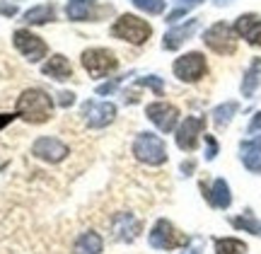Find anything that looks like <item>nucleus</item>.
<instances>
[{
  "mask_svg": "<svg viewBox=\"0 0 261 254\" xmlns=\"http://www.w3.org/2000/svg\"><path fill=\"white\" fill-rule=\"evenodd\" d=\"M83 116L90 129H104L114 121L116 107L112 102H87L83 109Z\"/></svg>",
  "mask_w": 261,
  "mask_h": 254,
  "instance_id": "9b49d317",
  "label": "nucleus"
},
{
  "mask_svg": "<svg viewBox=\"0 0 261 254\" xmlns=\"http://www.w3.org/2000/svg\"><path fill=\"white\" fill-rule=\"evenodd\" d=\"M12 121V114H0V129L5 126V123Z\"/></svg>",
  "mask_w": 261,
  "mask_h": 254,
  "instance_id": "473e14b6",
  "label": "nucleus"
},
{
  "mask_svg": "<svg viewBox=\"0 0 261 254\" xmlns=\"http://www.w3.org/2000/svg\"><path fill=\"white\" fill-rule=\"evenodd\" d=\"M240 158H242L244 167L254 172V174H261V138L256 141H244L242 148H240Z\"/></svg>",
  "mask_w": 261,
  "mask_h": 254,
  "instance_id": "dca6fc26",
  "label": "nucleus"
},
{
  "mask_svg": "<svg viewBox=\"0 0 261 254\" xmlns=\"http://www.w3.org/2000/svg\"><path fill=\"white\" fill-rule=\"evenodd\" d=\"M203 41H205V46H208V48H213L215 54H223V56H227V54H234V51H237L234 32H232V27H227L225 22H215L213 27L205 29Z\"/></svg>",
  "mask_w": 261,
  "mask_h": 254,
  "instance_id": "0eeeda50",
  "label": "nucleus"
},
{
  "mask_svg": "<svg viewBox=\"0 0 261 254\" xmlns=\"http://www.w3.org/2000/svg\"><path fill=\"white\" fill-rule=\"evenodd\" d=\"M112 34L116 39L130 41V44H145L150 39V34H152V27L145 19L136 17V15H121L112 24Z\"/></svg>",
  "mask_w": 261,
  "mask_h": 254,
  "instance_id": "f03ea898",
  "label": "nucleus"
},
{
  "mask_svg": "<svg viewBox=\"0 0 261 254\" xmlns=\"http://www.w3.org/2000/svg\"><path fill=\"white\" fill-rule=\"evenodd\" d=\"M119 66V61L114 56L112 51H107V48H87L83 54V68L90 73L92 78H104L114 73Z\"/></svg>",
  "mask_w": 261,
  "mask_h": 254,
  "instance_id": "423d86ee",
  "label": "nucleus"
},
{
  "mask_svg": "<svg viewBox=\"0 0 261 254\" xmlns=\"http://www.w3.org/2000/svg\"><path fill=\"white\" fill-rule=\"evenodd\" d=\"M181 15H184V10H174V12H172V15L167 17V22H174V19H179Z\"/></svg>",
  "mask_w": 261,
  "mask_h": 254,
  "instance_id": "72a5a7b5",
  "label": "nucleus"
},
{
  "mask_svg": "<svg viewBox=\"0 0 261 254\" xmlns=\"http://www.w3.org/2000/svg\"><path fill=\"white\" fill-rule=\"evenodd\" d=\"M136 8L145 10V12H150V15H160L162 10H165V0H130Z\"/></svg>",
  "mask_w": 261,
  "mask_h": 254,
  "instance_id": "a878e982",
  "label": "nucleus"
},
{
  "mask_svg": "<svg viewBox=\"0 0 261 254\" xmlns=\"http://www.w3.org/2000/svg\"><path fill=\"white\" fill-rule=\"evenodd\" d=\"M58 97H61L58 102L63 104V107H68V104H70V102H73V99H75V94H73V92H61V94H58Z\"/></svg>",
  "mask_w": 261,
  "mask_h": 254,
  "instance_id": "c756f323",
  "label": "nucleus"
},
{
  "mask_svg": "<svg viewBox=\"0 0 261 254\" xmlns=\"http://www.w3.org/2000/svg\"><path fill=\"white\" fill-rule=\"evenodd\" d=\"M51 19H56L54 5H39V8H32L24 12V22H29V24H46Z\"/></svg>",
  "mask_w": 261,
  "mask_h": 254,
  "instance_id": "4be33fe9",
  "label": "nucleus"
},
{
  "mask_svg": "<svg viewBox=\"0 0 261 254\" xmlns=\"http://www.w3.org/2000/svg\"><path fill=\"white\" fill-rule=\"evenodd\" d=\"M196 27H198V19H189L187 24H181V27H177V29H169L167 34H165L162 46L165 48H179L196 32Z\"/></svg>",
  "mask_w": 261,
  "mask_h": 254,
  "instance_id": "f3484780",
  "label": "nucleus"
},
{
  "mask_svg": "<svg viewBox=\"0 0 261 254\" xmlns=\"http://www.w3.org/2000/svg\"><path fill=\"white\" fill-rule=\"evenodd\" d=\"M150 245L155 247V249H177V247H184L189 242L187 235H181L177 227L172 225L169 220H158L155 227L150 230Z\"/></svg>",
  "mask_w": 261,
  "mask_h": 254,
  "instance_id": "39448f33",
  "label": "nucleus"
},
{
  "mask_svg": "<svg viewBox=\"0 0 261 254\" xmlns=\"http://www.w3.org/2000/svg\"><path fill=\"white\" fill-rule=\"evenodd\" d=\"M181 3H184V5H198L201 0H181Z\"/></svg>",
  "mask_w": 261,
  "mask_h": 254,
  "instance_id": "f704fd0d",
  "label": "nucleus"
},
{
  "mask_svg": "<svg viewBox=\"0 0 261 254\" xmlns=\"http://www.w3.org/2000/svg\"><path fill=\"white\" fill-rule=\"evenodd\" d=\"M114 237L116 240H121V242H133L140 233V220L136 216H130V213H119V216L114 218Z\"/></svg>",
  "mask_w": 261,
  "mask_h": 254,
  "instance_id": "ddd939ff",
  "label": "nucleus"
},
{
  "mask_svg": "<svg viewBox=\"0 0 261 254\" xmlns=\"http://www.w3.org/2000/svg\"><path fill=\"white\" fill-rule=\"evenodd\" d=\"M174 75L181 80V83H196L208 73V63H205V56L198 54V51H191V54H184L181 58L174 61Z\"/></svg>",
  "mask_w": 261,
  "mask_h": 254,
  "instance_id": "20e7f679",
  "label": "nucleus"
},
{
  "mask_svg": "<svg viewBox=\"0 0 261 254\" xmlns=\"http://www.w3.org/2000/svg\"><path fill=\"white\" fill-rule=\"evenodd\" d=\"M234 32L247 39L252 46H261V17L259 15H242L234 22Z\"/></svg>",
  "mask_w": 261,
  "mask_h": 254,
  "instance_id": "4468645a",
  "label": "nucleus"
},
{
  "mask_svg": "<svg viewBox=\"0 0 261 254\" xmlns=\"http://www.w3.org/2000/svg\"><path fill=\"white\" fill-rule=\"evenodd\" d=\"M0 12H5V15H15L17 8H15V5H3V3H0Z\"/></svg>",
  "mask_w": 261,
  "mask_h": 254,
  "instance_id": "7c9ffc66",
  "label": "nucleus"
},
{
  "mask_svg": "<svg viewBox=\"0 0 261 254\" xmlns=\"http://www.w3.org/2000/svg\"><path fill=\"white\" fill-rule=\"evenodd\" d=\"M140 85H148V87H152V90H155V94H162L165 92V85H162V80H160V78H143V80H138Z\"/></svg>",
  "mask_w": 261,
  "mask_h": 254,
  "instance_id": "bb28decb",
  "label": "nucleus"
},
{
  "mask_svg": "<svg viewBox=\"0 0 261 254\" xmlns=\"http://www.w3.org/2000/svg\"><path fill=\"white\" fill-rule=\"evenodd\" d=\"M227 3H232V0H215V5H227Z\"/></svg>",
  "mask_w": 261,
  "mask_h": 254,
  "instance_id": "c9c22d12",
  "label": "nucleus"
},
{
  "mask_svg": "<svg viewBox=\"0 0 261 254\" xmlns=\"http://www.w3.org/2000/svg\"><path fill=\"white\" fill-rule=\"evenodd\" d=\"M17 116L29 123H46L54 116V99L44 90L29 87L19 94L17 99Z\"/></svg>",
  "mask_w": 261,
  "mask_h": 254,
  "instance_id": "f257e3e1",
  "label": "nucleus"
},
{
  "mask_svg": "<svg viewBox=\"0 0 261 254\" xmlns=\"http://www.w3.org/2000/svg\"><path fill=\"white\" fill-rule=\"evenodd\" d=\"M68 153H70L68 145L63 141H58V138H51V136H41L32 145V155L44 162H61L68 158Z\"/></svg>",
  "mask_w": 261,
  "mask_h": 254,
  "instance_id": "1a4fd4ad",
  "label": "nucleus"
},
{
  "mask_svg": "<svg viewBox=\"0 0 261 254\" xmlns=\"http://www.w3.org/2000/svg\"><path fill=\"white\" fill-rule=\"evenodd\" d=\"M230 223H232L234 227H244V230H249V233H254V235H261V223L259 220H254V218H249V216L232 218Z\"/></svg>",
  "mask_w": 261,
  "mask_h": 254,
  "instance_id": "393cba45",
  "label": "nucleus"
},
{
  "mask_svg": "<svg viewBox=\"0 0 261 254\" xmlns=\"http://www.w3.org/2000/svg\"><path fill=\"white\" fill-rule=\"evenodd\" d=\"M133 155H136V160L152 165V167H158V165L167 160L165 143H162V138L152 136V133H138V138L133 141Z\"/></svg>",
  "mask_w": 261,
  "mask_h": 254,
  "instance_id": "7ed1b4c3",
  "label": "nucleus"
},
{
  "mask_svg": "<svg viewBox=\"0 0 261 254\" xmlns=\"http://www.w3.org/2000/svg\"><path fill=\"white\" fill-rule=\"evenodd\" d=\"M201 189H203V191H208V189H205V184H201ZM205 198H208L215 208H227L230 204H232V196H230V187H227V182H225V179H215L213 189L205 194Z\"/></svg>",
  "mask_w": 261,
  "mask_h": 254,
  "instance_id": "a211bd4d",
  "label": "nucleus"
},
{
  "mask_svg": "<svg viewBox=\"0 0 261 254\" xmlns=\"http://www.w3.org/2000/svg\"><path fill=\"white\" fill-rule=\"evenodd\" d=\"M201 245H203V242H201V240H196L194 247L189 249V254H201Z\"/></svg>",
  "mask_w": 261,
  "mask_h": 254,
  "instance_id": "2f4dec72",
  "label": "nucleus"
},
{
  "mask_svg": "<svg viewBox=\"0 0 261 254\" xmlns=\"http://www.w3.org/2000/svg\"><path fill=\"white\" fill-rule=\"evenodd\" d=\"M259 129H261V112H256V114H254V119L249 121V133L259 131Z\"/></svg>",
  "mask_w": 261,
  "mask_h": 254,
  "instance_id": "c85d7f7f",
  "label": "nucleus"
},
{
  "mask_svg": "<svg viewBox=\"0 0 261 254\" xmlns=\"http://www.w3.org/2000/svg\"><path fill=\"white\" fill-rule=\"evenodd\" d=\"M145 114H148V119L155 126H158L160 131H174V126H177L179 121V109L174 107V104L169 102H152L148 104V109H145Z\"/></svg>",
  "mask_w": 261,
  "mask_h": 254,
  "instance_id": "9d476101",
  "label": "nucleus"
},
{
  "mask_svg": "<svg viewBox=\"0 0 261 254\" xmlns=\"http://www.w3.org/2000/svg\"><path fill=\"white\" fill-rule=\"evenodd\" d=\"M261 85V58H254L247 75H244V83H242V94L244 97H252L256 92V87Z\"/></svg>",
  "mask_w": 261,
  "mask_h": 254,
  "instance_id": "412c9836",
  "label": "nucleus"
},
{
  "mask_svg": "<svg viewBox=\"0 0 261 254\" xmlns=\"http://www.w3.org/2000/svg\"><path fill=\"white\" fill-rule=\"evenodd\" d=\"M215 155H218V143H215L213 136H205V158L213 160Z\"/></svg>",
  "mask_w": 261,
  "mask_h": 254,
  "instance_id": "cd10ccee",
  "label": "nucleus"
},
{
  "mask_svg": "<svg viewBox=\"0 0 261 254\" xmlns=\"http://www.w3.org/2000/svg\"><path fill=\"white\" fill-rule=\"evenodd\" d=\"M102 252V237L97 233H83L75 240V254H99Z\"/></svg>",
  "mask_w": 261,
  "mask_h": 254,
  "instance_id": "aec40b11",
  "label": "nucleus"
},
{
  "mask_svg": "<svg viewBox=\"0 0 261 254\" xmlns=\"http://www.w3.org/2000/svg\"><path fill=\"white\" fill-rule=\"evenodd\" d=\"M215 254H247V245L234 237H218L215 240Z\"/></svg>",
  "mask_w": 261,
  "mask_h": 254,
  "instance_id": "5701e85b",
  "label": "nucleus"
},
{
  "mask_svg": "<svg viewBox=\"0 0 261 254\" xmlns=\"http://www.w3.org/2000/svg\"><path fill=\"white\" fill-rule=\"evenodd\" d=\"M205 121L201 119V116H189V119H184L181 121V126L177 129V145L181 148V150H194L196 143H198V136H201V131H203Z\"/></svg>",
  "mask_w": 261,
  "mask_h": 254,
  "instance_id": "f8f14e48",
  "label": "nucleus"
},
{
  "mask_svg": "<svg viewBox=\"0 0 261 254\" xmlns=\"http://www.w3.org/2000/svg\"><path fill=\"white\" fill-rule=\"evenodd\" d=\"M12 41H15V48H17L27 61H32V63L41 61L48 51L46 44H44V39L37 37V34H32V32H27V29H17V32L12 34Z\"/></svg>",
  "mask_w": 261,
  "mask_h": 254,
  "instance_id": "6e6552de",
  "label": "nucleus"
},
{
  "mask_svg": "<svg viewBox=\"0 0 261 254\" xmlns=\"http://www.w3.org/2000/svg\"><path fill=\"white\" fill-rule=\"evenodd\" d=\"M94 8H97L94 0H70L65 8V15L73 22H87L94 17Z\"/></svg>",
  "mask_w": 261,
  "mask_h": 254,
  "instance_id": "6ab92c4d",
  "label": "nucleus"
},
{
  "mask_svg": "<svg viewBox=\"0 0 261 254\" xmlns=\"http://www.w3.org/2000/svg\"><path fill=\"white\" fill-rule=\"evenodd\" d=\"M234 114H237V102H225V104H220V107H215V112H213L215 126H220V129L227 126Z\"/></svg>",
  "mask_w": 261,
  "mask_h": 254,
  "instance_id": "b1692460",
  "label": "nucleus"
},
{
  "mask_svg": "<svg viewBox=\"0 0 261 254\" xmlns=\"http://www.w3.org/2000/svg\"><path fill=\"white\" fill-rule=\"evenodd\" d=\"M41 73L46 78H51V80H70L73 78V66H70V61L65 56L56 54V56H51L41 66Z\"/></svg>",
  "mask_w": 261,
  "mask_h": 254,
  "instance_id": "2eb2a0df",
  "label": "nucleus"
}]
</instances>
